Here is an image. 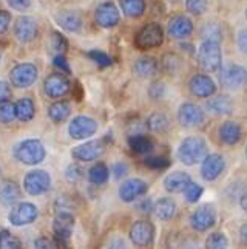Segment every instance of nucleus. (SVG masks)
I'll return each mask as SVG.
<instances>
[{
    "mask_svg": "<svg viewBox=\"0 0 247 249\" xmlns=\"http://www.w3.org/2000/svg\"><path fill=\"white\" fill-rule=\"evenodd\" d=\"M209 155L207 142L201 136H187L178 147V158L185 166H193L201 162Z\"/></svg>",
    "mask_w": 247,
    "mask_h": 249,
    "instance_id": "nucleus-1",
    "label": "nucleus"
},
{
    "mask_svg": "<svg viewBox=\"0 0 247 249\" xmlns=\"http://www.w3.org/2000/svg\"><path fill=\"white\" fill-rule=\"evenodd\" d=\"M198 64L204 71L214 73L218 71L223 65V51L219 42L204 40L198 48Z\"/></svg>",
    "mask_w": 247,
    "mask_h": 249,
    "instance_id": "nucleus-2",
    "label": "nucleus"
},
{
    "mask_svg": "<svg viewBox=\"0 0 247 249\" xmlns=\"http://www.w3.org/2000/svg\"><path fill=\"white\" fill-rule=\"evenodd\" d=\"M164 42V30L159 23L151 22L146 23L144 27L138 31L134 37V47L138 50H151V48H158L163 45Z\"/></svg>",
    "mask_w": 247,
    "mask_h": 249,
    "instance_id": "nucleus-3",
    "label": "nucleus"
},
{
    "mask_svg": "<svg viewBox=\"0 0 247 249\" xmlns=\"http://www.w3.org/2000/svg\"><path fill=\"white\" fill-rule=\"evenodd\" d=\"M47 150L39 140H25L16 147V158L22 164L36 166L45 160Z\"/></svg>",
    "mask_w": 247,
    "mask_h": 249,
    "instance_id": "nucleus-4",
    "label": "nucleus"
},
{
    "mask_svg": "<svg viewBox=\"0 0 247 249\" xmlns=\"http://www.w3.org/2000/svg\"><path fill=\"white\" fill-rule=\"evenodd\" d=\"M219 84L221 87L229 90H240L247 85V70L246 67L238 64H226L219 68Z\"/></svg>",
    "mask_w": 247,
    "mask_h": 249,
    "instance_id": "nucleus-5",
    "label": "nucleus"
},
{
    "mask_svg": "<svg viewBox=\"0 0 247 249\" xmlns=\"http://www.w3.org/2000/svg\"><path fill=\"white\" fill-rule=\"evenodd\" d=\"M74 229V215L71 212H57L53 221V231L57 246L68 248Z\"/></svg>",
    "mask_w": 247,
    "mask_h": 249,
    "instance_id": "nucleus-6",
    "label": "nucleus"
},
{
    "mask_svg": "<svg viewBox=\"0 0 247 249\" xmlns=\"http://www.w3.org/2000/svg\"><path fill=\"white\" fill-rule=\"evenodd\" d=\"M130 240L138 248H150L155 242V226L148 220H138L130 226Z\"/></svg>",
    "mask_w": 247,
    "mask_h": 249,
    "instance_id": "nucleus-7",
    "label": "nucleus"
},
{
    "mask_svg": "<svg viewBox=\"0 0 247 249\" xmlns=\"http://www.w3.org/2000/svg\"><path fill=\"white\" fill-rule=\"evenodd\" d=\"M51 186V177L45 170H30L23 179V189L25 192L36 196V195H44L49 191Z\"/></svg>",
    "mask_w": 247,
    "mask_h": 249,
    "instance_id": "nucleus-8",
    "label": "nucleus"
},
{
    "mask_svg": "<svg viewBox=\"0 0 247 249\" xmlns=\"http://www.w3.org/2000/svg\"><path fill=\"white\" fill-rule=\"evenodd\" d=\"M39 217V209L36 204L23 201V203H17L14 204L10 213H8V220L13 226H27L31 225L37 220Z\"/></svg>",
    "mask_w": 247,
    "mask_h": 249,
    "instance_id": "nucleus-9",
    "label": "nucleus"
},
{
    "mask_svg": "<svg viewBox=\"0 0 247 249\" xmlns=\"http://www.w3.org/2000/svg\"><path fill=\"white\" fill-rule=\"evenodd\" d=\"M98 132V123L90 116H76L71 119L68 125V133L73 140H85L90 138Z\"/></svg>",
    "mask_w": 247,
    "mask_h": 249,
    "instance_id": "nucleus-10",
    "label": "nucleus"
},
{
    "mask_svg": "<svg viewBox=\"0 0 247 249\" xmlns=\"http://www.w3.org/2000/svg\"><path fill=\"white\" fill-rule=\"evenodd\" d=\"M148 192V184L141 178H130L119 186V198L124 203H133Z\"/></svg>",
    "mask_w": 247,
    "mask_h": 249,
    "instance_id": "nucleus-11",
    "label": "nucleus"
},
{
    "mask_svg": "<svg viewBox=\"0 0 247 249\" xmlns=\"http://www.w3.org/2000/svg\"><path fill=\"white\" fill-rule=\"evenodd\" d=\"M204 119H206L204 110L193 102H184L178 110V123L185 128L197 127L204 123Z\"/></svg>",
    "mask_w": 247,
    "mask_h": 249,
    "instance_id": "nucleus-12",
    "label": "nucleus"
},
{
    "mask_svg": "<svg viewBox=\"0 0 247 249\" xmlns=\"http://www.w3.org/2000/svg\"><path fill=\"white\" fill-rule=\"evenodd\" d=\"M216 223V212L214 206L204 204L195 211L190 215V225L198 232H206Z\"/></svg>",
    "mask_w": 247,
    "mask_h": 249,
    "instance_id": "nucleus-13",
    "label": "nucleus"
},
{
    "mask_svg": "<svg viewBox=\"0 0 247 249\" xmlns=\"http://www.w3.org/2000/svg\"><path fill=\"white\" fill-rule=\"evenodd\" d=\"M104 150H105V144L102 140L88 141V142H83V144L78 145V147H74L71 150V157L76 161H81V162H91V161H96L98 158H100Z\"/></svg>",
    "mask_w": 247,
    "mask_h": 249,
    "instance_id": "nucleus-14",
    "label": "nucleus"
},
{
    "mask_svg": "<svg viewBox=\"0 0 247 249\" xmlns=\"http://www.w3.org/2000/svg\"><path fill=\"white\" fill-rule=\"evenodd\" d=\"M11 84L17 89H27L30 85H33L37 79V68L33 64H19L16 65L11 73Z\"/></svg>",
    "mask_w": 247,
    "mask_h": 249,
    "instance_id": "nucleus-15",
    "label": "nucleus"
},
{
    "mask_svg": "<svg viewBox=\"0 0 247 249\" xmlns=\"http://www.w3.org/2000/svg\"><path fill=\"white\" fill-rule=\"evenodd\" d=\"M39 27L37 22L30 16H20L17 17L14 23V37L22 42V44H28L37 37Z\"/></svg>",
    "mask_w": 247,
    "mask_h": 249,
    "instance_id": "nucleus-16",
    "label": "nucleus"
},
{
    "mask_svg": "<svg viewBox=\"0 0 247 249\" xmlns=\"http://www.w3.org/2000/svg\"><path fill=\"white\" fill-rule=\"evenodd\" d=\"M95 19H96V23L100 25L102 28H113L119 23L121 14H119L117 6L112 0H105V2L98 5L95 11Z\"/></svg>",
    "mask_w": 247,
    "mask_h": 249,
    "instance_id": "nucleus-17",
    "label": "nucleus"
},
{
    "mask_svg": "<svg viewBox=\"0 0 247 249\" xmlns=\"http://www.w3.org/2000/svg\"><path fill=\"white\" fill-rule=\"evenodd\" d=\"M70 89H71V84L64 73L49 74L47 76V79L44 82V90L47 93V96L53 99L65 96V94L70 91Z\"/></svg>",
    "mask_w": 247,
    "mask_h": 249,
    "instance_id": "nucleus-18",
    "label": "nucleus"
},
{
    "mask_svg": "<svg viewBox=\"0 0 247 249\" xmlns=\"http://www.w3.org/2000/svg\"><path fill=\"white\" fill-rule=\"evenodd\" d=\"M189 89L193 96L206 99L216 93V84L207 74H195L189 82Z\"/></svg>",
    "mask_w": 247,
    "mask_h": 249,
    "instance_id": "nucleus-19",
    "label": "nucleus"
},
{
    "mask_svg": "<svg viewBox=\"0 0 247 249\" xmlns=\"http://www.w3.org/2000/svg\"><path fill=\"white\" fill-rule=\"evenodd\" d=\"M226 167L224 158L219 153H210L202 160L201 166V175L206 181H215V179L223 174Z\"/></svg>",
    "mask_w": 247,
    "mask_h": 249,
    "instance_id": "nucleus-20",
    "label": "nucleus"
},
{
    "mask_svg": "<svg viewBox=\"0 0 247 249\" xmlns=\"http://www.w3.org/2000/svg\"><path fill=\"white\" fill-rule=\"evenodd\" d=\"M193 33V22L184 14L173 16L168 22V34L173 39H185Z\"/></svg>",
    "mask_w": 247,
    "mask_h": 249,
    "instance_id": "nucleus-21",
    "label": "nucleus"
},
{
    "mask_svg": "<svg viewBox=\"0 0 247 249\" xmlns=\"http://www.w3.org/2000/svg\"><path fill=\"white\" fill-rule=\"evenodd\" d=\"M219 140L226 145H236L243 140V128L235 121H226L218 128Z\"/></svg>",
    "mask_w": 247,
    "mask_h": 249,
    "instance_id": "nucleus-22",
    "label": "nucleus"
},
{
    "mask_svg": "<svg viewBox=\"0 0 247 249\" xmlns=\"http://www.w3.org/2000/svg\"><path fill=\"white\" fill-rule=\"evenodd\" d=\"M190 181H192L190 175L187 174V172L178 170L164 178V187L170 194H181V192H184V189Z\"/></svg>",
    "mask_w": 247,
    "mask_h": 249,
    "instance_id": "nucleus-23",
    "label": "nucleus"
},
{
    "mask_svg": "<svg viewBox=\"0 0 247 249\" xmlns=\"http://www.w3.org/2000/svg\"><path fill=\"white\" fill-rule=\"evenodd\" d=\"M20 187L16 181L11 179H5L0 183V203L3 206H14L20 200Z\"/></svg>",
    "mask_w": 247,
    "mask_h": 249,
    "instance_id": "nucleus-24",
    "label": "nucleus"
},
{
    "mask_svg": "<svg viewBox=\"0 0 247 249\" xmlns=\"http://www.w3.org/2000/svg\"><path fill=\"white\" fill-rule=\"evenodd\" d=\"M176 211H178L176 201L173 198H168V196H163V198H159L153 204V212L163 221H170L172 218H175Z\"/></svg>",
    "mask_w": 247,
    "mask_h": 249,
    "instance_id": "nucleus-25",
    "label": "nucleus"
},
{
    "mask_svg": "<svg viewBox=\"0 0 247 249\" xmlns=\"http://www.w3.org/2000/svg\"><path fill=\"white\" fill-rule=\"evenodd\" d=\"M133 71L138 78H142V79L151 78V76H155L158 71V61L151 56H142L134 62Z\"/></svg>",
    "mask_w": 247,
    "mask_h": 249,
    "instance_id": "nucleus-26",
    "label": "nucleus"
},
{
    "mask_svg": "<svg viewBox=\"0 0 247 249\" xmlns=\"http://www.w3.org/2000/svg\"><path fill=\"white\" fill-rule=\"evenodd\" d=\"M206 107L210 113H214V115H231L233 110L232 99L226 96V94H221V96L209 99Z\"/></svg>",
    "mask_w": 247,
    "mask_h": 249,
    "instance_id": "nucleus-27",
    "label": "nucleus"
},
{
    "mask_svg": "<svg viewBox=\"0 0 247 249\" xmlns=\"http://www.w3.org/2000/svg\"><path fill=\"white\" fill-rule=\"evenodd\" d=\"M56 20L61 27L66 31L78 33L82 28V19L78 13L74 11H62L56 16Z\"/></svg>",
    "mask_w": 247,
    "mask_h": 249,
    "instance_id": "nucleus-28",
    "label": "nucleus"
},
{
    "mask_svg": "<svg viewBox=\"0 0 247 249\" xmlns=\"http://www.w3.org/2000/svg\"><path fill=\"white\" fill-rule=\"evenodd\" d=\"M129 147L134 152L139 153V155H147L153 150V141L151 138L146 133H139V135H130L129 136Z\"/></svg>",
    "mask_w": 247,
    "mask_h": 249,
    "instance_id": "nucleus-29",
    "label": "nucleus"
},
{
    "mask_svg": "<svg viewBox=\"0 0 247 249\" xmlns=\"http://www.w3.org/2000/svg\"><path fill=\"white\" fill-rule=\"evenodd\" d=\"M16 118L22 123H28L36 115V107L31 98H20L16 102Z\"/></svg>",
    "mask_w": 247,
    "mask_h": 249,
    "instance_id": "nucleus-30",
    "label": "nucleus"
},
{
    "mask_svg": "<svg viewBox=\"0 0 247 249\" xmlns=\"http://www.w3.org/2000/svg\"><path fill=\"white\" fill-rule=\"evenodd\" d=\"M70 113H71V107L66 101H57L53 106H49V108H48V116L51 121L56 124L65 123L68 116H70Z\"/></svg>",
    "mask_w": 247,
    "mask_h": 249,
    "instance_id": "nucleus-31",
    "label": "nucleus"
},
{
    "mask_svg": "<svg viewBox=\"0 0 247 249\" xmlns=\"http://www.w3.org/2000/svg\"><path fill=\"white\" fill-rule=\"evenodd\" d=\"M147 128L155 133H165L170 127V121L168 118L161 113V111H155V113H151L148 118H147V123H146Z\"/></svg>",
    "mask_w": 247,
    "mask_h": 249,
    "instance_id": "nucleus-32",
    "label": "nucleus"
},
{
    "mask_svg": "<svg viewBox=\"0 0 247 249\" xmlns=\"http://www.w3.org/2000/svg\"><path fill=\"white\" fill-rule=\"evenodd\" d=\"M108 178H110V170L104 162H96V164L88 170V181L95 186L105 184L108 181Z\"/></svg>",
    "mask_w": 247,
    "mask_h": 249,
    "instance_id": "nucleus-33",
    "label": "nucleus"
},
{
    "mask_svg": "<svg viewBox=\"0 0 247 249\" xmlns=\"http://www.w3.org/2000/svg\"><path fill=\"white\" fill-rule=\"evenodd\" d=\"M127 17H141L146 11V0H119Z\"/></svg>",
    "mask_w": 247,
    "mask_h": 249,
    "instance_id": "nucleus-34",
    "label": "nucleus"
},
{
    "mask_svg": "<svg viewBox=\"0 0 247 249\" xmlns=\"http://www.w3.org/2000/svg\"><path fill=\"white\" fill-rule=\"evenodd\" d=\"M201 37L204 40H214V42H221L223 39V28L221 23L218 22H207L201 30Z\"/></svg>",
    "mask_w": 247,
    "mask_h": 249,
    "instance_id": "nucleus-35",
    "label": "nucleus"
},
{
    "mask_svg": "<svg viewBox=\"0 0 247 249\" xmlns=\"http://www.w3.org/2000/svg\"><path fill=\"white\" fill-rule=\"evenodd\" d=\"M161 67H163V70L168 74H175L181 70L182 67V61L181 57L175 54V53H167L163 56V59H161Z\"/></svg>",
    "mask_w": 247,
    "mask_h": 249,
    "instance_id": "nucleus-36",
    "label": "nucleus"
},
{
    "mask_svg": "<svg viewBox=\"0 0 247 249\" xmlns=\"http://www.w3.org/2000/svg\"><path fill=\"white\" fill-rule=\"evenodd\" d=\"M0 249H22V243L10 231L2 229L0 231Z\"/></svg>",
    "mask_w": 247,
    "mask_h": 249,
    "instance_id": "nucleus-37",
    "label": "nucleus"
},
{
    "mask_svg": "<svg viewBox=\"0 0 247 249\" xmlns=\"http://www.w3.org/2000/svg\"><path fill=\"white\" fill-rule=\"evenodd\" d=\"M229 240L223 232H212L206 238V249H227Z\"/></svg>",
    "mask_w": 247,
    "mask_h": 249,
    "instance_id": "nucleus-38",
    "label": "nucleus"
},
{
    "mask_svg": "<svg viewBox=\"0 0 247 249\" xmlns=\"http://www.w3.org/2000/svg\"><path fill=\"white\" fill-rule=\"evenodd\" d=\"M144 166L151 170H164L170 166V160L163 155H150L144 158Z\"/></svg>",
    "mask_w": 247,
    "mask_h": 249,
    "instance_id": "nucleus-39",
    "label": "nucleus"
},
{
    "mask_svg": "<svg viewBox=\"0 0 247 249\" xmlns=\"http://www.w3.org/2000/svg\"><path fill=\"white\" fill-rule=\"evenodd\" d=\"M16 119V106L11 101L0 102V123L10 124Z\"/></svg>",
    "mask_w": 247,
    "mask_h": 249,
    "instance_id": "nucleus-40",
    "label": "nucleus"
},
{
    "mask_svg": "<svg viewBox=\"0 0 247 249\" xmlns=\"http://www.w3.org/2000/svg\"><path fill=\"white\" fill-rule=\"evenodd\" d=\"M202 192H204L202 187L198 183L190 181L189 184H187V187L184 189V196L189 203H197L202 196Z\"/></svg>",
    "mask_w": 247,
    "mask_h": 249,
    "instance_id": "nucleus-41",
    "label": "nucleus"
},
{
    "mask_svg": "<svg viewBox=\"0 0 247 249\" xmlns=\"http://www.w3.org/2000/svg\"><path fill=\"white\" fill-rule=\"evenodd\" d=\"M207 0H185L187 11L193 16H201L207 10Z\"/></svg>",
    "mask_w": 247,
    "mask_h": 249,
    "instance_id": "nucleus-42",
    "label": "nucleus"
},
{
    "mask_svg": "<svg viewBox=\"0 0 247 249\" xmlns=\"http://www.w3.org/2000/svg\"><path fill=\"white\" fill-rule=\"evenodd\" d=\"M88 57L91 59L93 62H96L99 67H110L112 65V57H110L107 53L100 50H91L88 53Z\"/></svg>",
    "mask_w": 247,
    "mask_h": 249,
    "instance_id": "nucleus-43",
    "label": "nucleus"
},
{
    "mask_svg": "<svg viewBox=\"0 0 247 249\" xmlns=\"http://www.w3.org/2000/svg\"><path fill=\"white\" fill-rule=\"evenodd\" d=\"M65 177L70 183H78L83 178V169L79 164H70L65 170Z\"/></svg>",
    "mask_w": 247,
    "mask_h": 249,
    "instance_id": "nucleus-44",
    "label": "nucleus"
},
{
    "mask_svg": "<svg viewBox=\"0 0 247 249\" xmlns=\"http://www.w3.org/2000/svg\"><path fill=\"white\" fill-rule=\"evenodd\" d=\"M54 211H56V213L57 212H71L73 213V200L66 195L57 196V200L54 203Z\"/></svg>",
    "mask_w": 247,
    "mask_h": 249,
    "instance_id": "nucleus-45",
    "label": "nucleus"
},
{
    "mask_svg": "<svg viewBox=\"0 0 247 249\" xmlns=\"http://www.w3.org/2000/svg\"><path fill=\"white\" fill-rule=\"evenodd\" d=\"M148 94H150V98L155 99V101L163 99L164 94H165V85H164V82H159V81L153 82L150 85V89H148Z\"/></svg>",
    "mask_w": 247,
    "mask_h": 249,
    "instance_id": "nucleus-46",
    "label": "nucleus"
},
{
    "mask_svg": "<svg viewBox=\"0 0 247 249\" xmlns=\"http://www.w3.org/2000/svg\"><path fill=\"white\" fill-rule=\"evenodd\" d=\"M34 249H59V246L54 240H51L45 235H40L39 238L34 240Z\"/></svg>",
    "mask_w": 247,
    "mask_h": 249,
    "instance_id": "nucleus-47",
    "label": "nucleus"
},
{
    "mask_svg": "<svg viewBox=\"0 0 247 249\" xmlns=\"http://www.w3.org/2000/svg\"><path fill=\"white\" fill-rule=\"evenodd\" d=\"M53 47H54V50L59 51V53H64V51L68 50V40L64 34H61L59 31L53 33Z\"/></svg>",
    "mask_w": 247,
    "mask_h": 249,
    "instance_id": "nucleus-48",
    "label": "nucleus"
},
{
    "mask_svg": "<svg viewBox=\"0 0 247 249\" xmlns=\"http://www.w3.org/2000/svg\"><path fill=\"white\" fill-rule=\"evenodd\" d=\"M11 96H13L11 85L8 82H5V81H0V102L10 101Z\"/></svg>",
    "mask_w": 247,
    "mask_h": 249,
    "instance_id": "nucleus-49",
    "label": "nucleus"
},
{
    "mask_svg": "<svg viewBox=\"0 0 247 249\" xmlns=\"http://www.w3.org/2000/svg\"><path fill=\"white\" fill-rule=\"evenodd\" d=\"M53 62H54V67L57 68V70H61V73H65V74L70 73V65H68L66 59L62 54L56 56Z\"/></svg>",
    "mask_w": 247,
    "mask_h": 249,
    "instance_id": "nucleus-50",
    "label": "nucleus"
},
{
    "mask_svg": "<svg viewBox=\"0 0 247 249\" xmlns=\"http://www.w3.org/2000/svg\"><path fill=\"white\" fill-rule=\"evenodd\" d=\"M11 23V16L6 11H0V34L6 33V30L10 28Z\"/></svg>",
    "mask_w": 247,
    "mask_h": 249,
    "instance_id": "nucleus-51",
    "label": "nucleus"
},
{
    "mask_svg": "<svg viewBox=\"0 0 247 249\" xmlns=\"http://www.w3.org/2000/svg\"><path fill=\"white\" fill-rule=\"evenodd\" d=\"M113 174H115L116 179L122 178L129 174V166H127L125 162H116V164L113 166Z\"/></svg>",
    "mask_w": 247,
    "mask_h": 249,
    "instance_id": "nucleus-52",
    "label": "nucleus"
},
{
    "mask_svg": "<svg viewBox=\"0 0 247 249\" xmlns=\"http://www.w3.org/2000/svg\"><path fill=\"white\" fill-rule=\"evenodd\" d=\"M8 3H10L11 8H14V10L23 11V10H27V8H30L31 0H8Z\"/></svg>",
    "mask_w": 247,
    "mask_h": 249,
    "instance_id": "nucleus-53",
    "label": "nucleus"
},
{
    "mask_svg": "<svg viewBox=\"0 0 247 249\" xmlns=\"http://www.w3.org/2000/svg\"><path fill=\"white\" fill-rule=\"evenodd\" d=\"M238 48H240L244 54H247V30H241L238 33Z\"/></svg>",
    "mask_w": 247,
    "mask_h": 249,
    "instance_id": "nucleus-54",
    "label": "nucleus"
},
{
    "mask_svg": "<svg viewBox=\"0 0 247 249\" xmlns=\"http://www.w3.org/2000/svg\"><path fill=\"white\" fill-rule=\"evenodd\" d=\"M139 211H141L142 213H150V212L153 211V204H151V201H150L148 198H144V200L141 201V204H139Z\"/></svg>",
    "mask_w": 247,
    "mask_h": 249,
    "instance_id": "nucleus-55",
    "label": "nucleus"
},
{
    "mask_svg": "<svg viewBox=\"0 0 247 249\" xmlns=\"http://www.w3.org/2000/svg\"><path fill=\"white\" fill-rule=\"evenodd\" d=\"M108 249H125V242L122 238H113L108 245Z\"/></svg>",
    "mask_w": 247,
    "mask_h": 249,
    "instance_id": "nucleus-56",
    "label": "nucleus"
},
{
    "mask_svg": "<svg viewBox=\"0 0 247 249\" xmlns=\"http://www.w3.org/2000/svg\"><path fill=\"white\" fill-rule=\"evenodd\" d=\"M240 237H241V242L244 245H247V223H244V225L241 226V229H240Z\"/></svg>",
    "mask_w": 247,
    "mask_h": 249,
    "instance_id": "nucleus-57",
    "label": "nucleus"
},
{
    "mask_svg": "<svg viewBox=\"0 0 247 249\" xmlns=\"http://www.w3.org/2000/svg\"><path fill=\"white\" fill-rule=\"evenodd\" d=\"M240 204L244 212H247V192H243V195L240 196Z\"/></svg>",
    "mask_w": 247,
    "mask_h": 249,
    "instance_id": "nucleus-58",
    "label": "nucleus"
},
{
    "mask_svg": "<svg viewBox=\"0 0 247 249\" xmlns=\"http://www.w3.org/2000/svg\"><path fill=\"white\" fill-rule=\"evenodd\" d=\"M0 59H2V51H0Z\"/></svg>",
    "mask_w": 247,
    "mask_h": 249,
    "instance_id": "nucleus-59",
    "label": "nucleus"
},
{
    "mask_svg": "<svg viewBox=\"0 0 247 249\" xmlns=\"http://www.w3.org/2000/svg\"><path fill=\"white\" fill-rule=\"evenodd\" d=\"M246 157H247V147H246Z\"/></svg>",
    "mask_w": 247,
    "mask_h": 249,
    "instance_id": "nucleus-60",
    "label": "nucleus"
},
{
    "mask_svg": "<svg viewBox=\"0 0 247 249\" xmlns=\"http://www.w3.org/2000/svg\"><path fill=\"white\" fill-rule=\"evenodd\" d=\"M246 17H247V10H246Z\"/></svg>",
    "mask_w": 247,
    "mask_h": 249,
    "instance_id": "nucleus-61",
    "label": "nucleus"
}]
</instances>
